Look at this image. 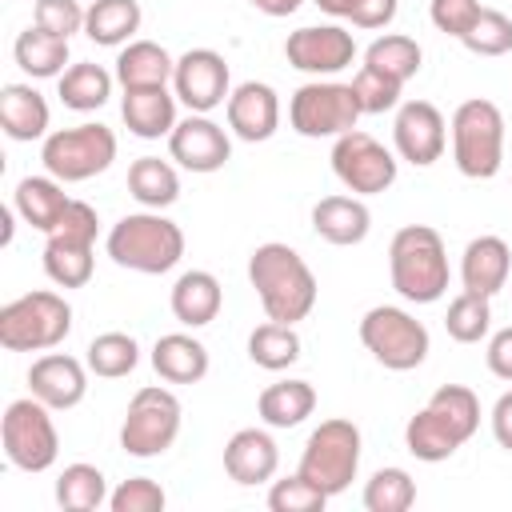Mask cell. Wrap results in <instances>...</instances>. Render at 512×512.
Instances as JSON below:
<instances>
[{
    "label": "cell",
    "instance_id": "1",
    "mask_svg": "<svg viewBox=\"0 0 512 512\" xmlns=\"http://www.w3.org/2000/svg\"><path fill=\"white\" fill-rule=\"evenodd\" d=\"M248 280L260 296V308L268 320L280 324H300L320 296V284L312 276V268L304 264V256L280 240H268L260 248H252L248 256Z\"/></svg>",
    "mask_w": 512,
    "mask_h": 512
},
{
    "label": "cell",
    "instance_id": "2",
    "mask_svg": "<svg viewBox=\"0 0 512 512\" xmlns=\"http://www.w3.org/2000/svg\"><path fill=\"white\" fill-rule=\"evenodd\" d=\"M112 264L140 272V276H164L180 264L184 256V228L176 220H168L164 212H128L112 224L108 240H104Z\"/></svg>",
    "mask_w": 512,
    "mask_h": 512
},
{
    "label": "cell",
    "instance_id": "3",
    "mask_svg": "<svg viewBox=\"0 0 512 512\" xmlns=\"http://www.w3.org/2000/svg\"><path fill=\"white\" fill-rule=\"evenodd\" d=\"M392 288L408 304H436L448 292V248L432 224H404L388 244Z\"/></svg>",
    "mask_w": 512,
    "mask_h": 512
},
{
    "label": "cell",
    "instance_id": "4",
    "mask_svg": "<svg viewBox=\"0 0 512 512\" xmlns=\"http://www.w3.org/2000/svg\"><path fill=\"white\" fill-rule=\"evenodd\" d=\"M72 332V304L60 292L36 288L0 308V344L8 352H48Z\"/></svg>",
    "mask_w": 512,
    "mask_h": 512
},
{
    "label": "cell",
    "instance_id": "5",
    "mask_svg": "<svg viewBox=\"0 0 512 512\" xmlns=\"http://www.w3.org/2000/svg\"><path fill=\"white\" fill-rule=\"evenodd\" d=\"M452 160L460 168V176L468 180H492L504 164V112L484 100L472 96L452 112Z\"/></svg>",
    "mask_w": 512,
    "mask_h": 512
},
{
    "label": "cell",
    "instance_id": "6",
    "mask_svg": "<svg viewBox=\"0 0 512 512\" xmlns=\"http://www.w3.org/2000/svg\"><path fill=\"white\" fill-rule=\"evenodd\" d=\"M360 428L352 420H320L308 440H304V452H300V476H308L324 496H340L348 492V484L356 480L360 472Z\"/></svg>",
    "mask_w": 512,
    "mask_h": 512
},
{
    "label": "cell",
    "instance_id": "7",
    "mask_svg": "<svg viewBox=\"0 0 512 512\" xmlns=\"http://www.w3.org/2000/svg\"><path fill=\"white\" fill-rule=\"evenodd\" d=\"M0 444L12 468L20 472H48L60 456V432L52 420V408L36 400L32 392L12 400L0 416Z\"/></svg>",
    "mask_w": 512,
    "mask_h": 512
},
{
    "label": "cell",
    "instance_id": "8",
    "mask_svg": "<svg viewBox=\"0 0 512 512\" xmlns=\"http://www.w3.org/2000/svg\"><path fill=\"white\" fill-rule=\"evenodd\" d=\"M40 160H44V172L56 176L60 184L92 180L108 172V164L116 160V132L96 120L76 124V128H56L44 136Z\"/></svg>",
    "mask_w": 512,
    "mask_h": 512
},
{
    "label": "cell",
    "instance_id": "9",
    "mask_svg": "<svg viewBox=\"0 0 512 512\" xmlns=\"http://www.w3.org/2000/svg\"><path fill=\"white\" fill-rule=\"evenodd\" d=\"M180 420H184V408H180L176 392L160 388V384H144L128 400V412L120 424V448L136 460L164 456L180 436Z\"/></svg>",
    "mask_w": 512,
    "mask_h": 512
},
{
    "label": "cell",
    "instance_id": "10",
    "mask_svg": "<svg viewBox=\"0 0 512 512\" xmlns=\"http://www.w3.org/2000/svg\"><path fill=\"white\" fill-rule=\"evenodd\" d=\"M360 344L388 372H412L428 360V328L396 304H376L360 316Z\"/></svg>",
    "mask_w": 512,
    "mask_h": 512
},
{
    "label": "cell",
    "instance_id": "11",
    "mask_svg": "<svg viewBox=\"0 0 512 512\" xmlns=\"http://www.w3.org/2000/svg\"><path fill=\"white\" fill-rule=\"evenodd\" d=\"M360 116L364 112L356 104L352 84H340V80H308L288 100V124L308 140H328V136L336 140L352 132Z\"/></svg>",
    "mask_w": 512,
    "mask_h": 512
},
{
    "label": "cell",
    "instance_id": "12",
    "mask_svg": "<svg viewBox=\"0 0 512 512\" xmlns=\"http://www.w3.org/2000/svg\"><path fill=\"white\" fill-rule=\"evenodd\" d=\"M332 172L352 196H380L396 184L400 160L368 132L352 128L332 144Z\"/></svg>",
    "mask_w": 512,
    "mask_h": 512
},
{
    "label": "cell",
    "instance_id": "13",
    "mask_svg": "<svg viewBox=\"0 0 512 512\" xmlns=\"http://www.w3.org/2000/svg\"><path fill=\"white\" fill-rule=\"evenodd\" d=\"M172 92L188 112H216L220 104H228L232 96V72L228 60L216 48H188L184 56H176V72H172Z\"/></svg>",
    "mask_w": 512,
    "mask_h": 512
},
{
    "label": "cell",
    "instance_id": "14",
    "mask_svg": "<svg viewBox=\"0 0 512 512\" xmlns=\"http://www.w3.org/2000/svg\"><path fill=\"white\" fill-rule=\"evenodd\" d=\"M284 56L292 68L308 72V76H336L356 60V40L348 28L340 24H308L288 32L284 40Z\"/></svg>",
    "mask_w": 512,
    "mask_h": 512
},
{
    "label": "cell",
    "instance_id": "15",
    "mask_svg": "<svg viewBox=\"0 0 512 512\" xmlns=\"http://www.w3.org/2000/svg\"><path fill=\"white\" fill-rule=\"evenodd\" d=\"M392 144H396V156L416 164V168L436 164L448 148L444 112L432 100H404L396 108V120H392Z\"/></svg>",
    "mask_w": 512,
    "mask_h": 512
},
{
    "label": "cell",
    "instance_id": "16",
    "mask_svg": "<svg viewBox=\"0 0 512 512\" xmlns=\"http://www.w3.org/2000/svg\"><path fill=\"white\" fill-rule=\"evenodd\" d=\"M168 152L184 172L208 176L232 160V140H228V128H220L212 116L188 112L184 120H176V128L168 136Z\"/></svg>",
    "mask_w": 512,
    "mask_h": 512
},
{
    "label": "cell",
    "instance_id": "17",
    "mask_svg": "<svg viewBox=\"0 0 512 512\" xmlns=\"http://www.w3.org/2000/svg\"><path fill=\"white\" fill-rule=\"evenodd\" d=\"M224 112H228V132L240 136L244 144H264L280 128V96L264 80L236 84L228 104H224Z\"/></svg>",
    "mask_w": 512,
    "mask_h": 512
},
{
    "label": "cell",
    "instance_id": "18",
    "mask_svg": "<svg viewBox=\"0 0 512 512\" xmlns=\"http://www.w3.org/2000/svg\"><path fill=\"white\" fill-rule=\"evenodd\" d=\"M28 392L36 400H44L52 412H68L88 396V364H80L76 356H64V352H48V356L32 360Z\"/></svg>",
    "mask_w": 512,
    "mask_h": 512
},
{
    "label": "cell",
    "instance_id": "19",
    "mask_svg": "<svg viewBox=\"0 0 512 512\" xmlns=\"http://www.w3.org/2000/svg\"><path fill=\"white\" fill-rule=\"evenodd\" d=\"M280 468V448L272 440L268 428H240L228 436L224 444V472L244 484V488H256V484H268Z\"/></svg>",
    "mask_w": 512,
    "mask_h": 512
},
{
    "label": "cell",
    "instance_id": "20",
    "mask_svg": "<svg viewBox=\"0 0 512 512\" xmlns=\"http://www.w3.org/2000/svg\"><path fill=\"white\" fill-rule=\"evenodd\" d=\"M312 232L336 248H352L372 232V212L360 196H320L312 204Z\"/></svg>",
    "mask_w": 512,
    "mask_h": 512
},
{
    "label": "cell",
    "instance_id": "21",
    "mask_svg": "<svg viewBox=\"0 0 512 512\" xmlns=\"http://www.w3.org/2000/svg\"><path fill=\"white\" fill-rule=\"evenodd\" d=\"M508 268H512V252L500 236L484 232V236H472L464 244V256H460V280H464V292H480V296H496L504 284H508Z\"/></svg>",
    "mask_w": 512,
    "mask_h": 512
},
{
    "label": "cell",
    "instance_id": "22",
    "mask_svg": "<svg viewBox=\"0 0 512 512\" xmlns=\"http://www.w3.org/2000/svg\"><path fill=\"white\" fill-rule=\"evenodd\" d=\"M120 116H124L128 132L140 136V140L172 136V128H176V92H168V84L164 88H124Z\"/></svg>",
    "mask_w": 512,
    "mask_h": 512
},
{
    "label": "cell",
    "instance_id": "23",
    "mask_svg": "<svg viewBox=\"0 0 512 512\" xmlns=\"http://www.w3.org/2000/svg\"><path fill=\"white\" fill-rule=\"evenodd\" d=\"M168 304H172V316H176L184 328H204V324H212V320L220 316V308H224V288H220V280H216L212 272L192 268V272H180V276H176Z\"/></svg>",
    "mask_w": 512,
    "mask_h": 512
},
{
    "label": "cell",
    "instance_id": "24",
    "mask_svg": "<svg viewBox=\"0 0 512 512\" xmlns=\"http://www.w3.org/2000/svg\"><path fill=\"white\" fill-rule=\"evenodd\" d=\"M48 100L32 88V84H4L0 88V128L8 140L32 144L48 136Z\"/></svg>",
    "mask_w": 512,
    "mask_h": 512
},
{
    "label": "cell",
    "instance_id": "25",
    "mask_svg": "<svg viewBox=\"0 0 512 512\" xmlns=\"http://www.w3.org/2000/svg\"><path fill=\"white\" fill-rule=\"evenodd\" d=\"M152 368L168 384H200L208 376V348L192 332H168L152 344Z\"/></svg>",
    "mask_w": 512,
    "mask_h": 512
},
{
    "label": "cell",
    "instance_id": "26",
    "mask_svg": "<svg viewBox=\"0 0 512 512\" xmlns=\"http://www.w3.org/2000/svg\"><path fill=\"white\" fill-rule=\"evenodd\" d=\"M72 204V196L64 192V184L56 176H24L12 192V208L24 224H32L36 232H52L56 220L64 216V208Z\"/></svg>",
    "mask_w": 512,
    "mask_h": 512
},
{
    "label": "cell",
    "instance_id": "27",
    "mask_svg": "<svg viewBox=\"0 0 512 512\" xmlns=\"http://www.w3.org/2000/svg\"><path fill=\"white\" fill-rule=\"evenodd\" d=\"M176 60L156 40H128L116 56V80L120 88H164L172 84Z\"/></svg>",
    "mask_w": 512,
    "mask_h": 512
},
{
    "label": "cell",
    "instance_id": "28",
    "mask_svg": "<svg viewBox=\"0 0 512 512\" xmlns=\"http://www.w3.org/2000/svg\"><path fill=\"white\" fill-rule=\"evenodd\" d=\"M460 444H468L432 404H424L408 424H404V448L416 456V460H424V464H440V460H448Z\"/></svg>",
    "mask_w": 512,
    "mask_h": 512
},
{
    "label": "cell",
    "instance_id": "29",
    "mask_svg": "<svg viewBox=\"0 0 512 512\" xmlns=\"http://www.w3.org/2000/svg\"><path fill=\"white\" fill-rule=\"evenodd\" d=\"M140 0H92L84 12V36L100 48H120L140 32Z\"/></svg>",
    "mask_w": 512,
    "mask_h": 512
},
{
    "label": "cell",
    "instance_id": "30",
    "mask_svg": "<svg viewBox=\"0 0 512 512\" xmlns=\"http://www.w3.org/2000/svg\"><path fill=\"white\" fill-rule=\"evenodd\" d=\"M256 412L268 428H296L316 412V388L308 380H276L260 392Z\"/></svg>",
    "mask_w": 512,
    "mask_h": 512
},
{
    "label": "cell",
    "instance_id": "31",
    "mask_svg": "<svg viewBox=\"0 0 512 512\" xmlns=\"http://www.w3.org/2000/svg\"><path fill=\"white\" fill-rule=\"evenodd\" d=\"M12 56H16L20 72H28L32 80H52V76H64V64H68V40L44 32L40 24H32V28H24V32L16 36Z\"/></svg>",
    "mask_w": 512,
    "mask_h": 512
},
{
    "label": "cell",
    "instance_id": "32",
    "mask_svg": "<svg viewBox=\"0 0 512 512\" xmlns=\"http://www.w3.org/2000/svg\"><path fill=\"white\" fill-rule=\"evenodd\" d=\"M128 192L140 208H152V212H164L168 204L180 200V176L168 160L160 156H140L132 160L128 168Z\"/></svg>",
    "mask_w": 512,
    "mask_h": 512
},
{
    "label": "cell",
    "instance_id": "33",
    "mask_svg": "<svg viewBox=\"0 0 512 512\" xmlns=\"http://www.w3.org/2000/svg\"><path fill=\"white\" fill-rule=\"evenodd\" d=\"M112 80H116V72L84 60V64H68L64 76H56V92H60L64 108H72V112H96V108L108 104Z\"/></svg>",
    "mask_w": 512,
    "mask_h": 512
},
{
    "label": "cell",
    "instance_id": "34",
    "mask_svg": "<svg viewBox=\"0 0 512 512\" xmlns=\"http://www.w3.org/2000/svg\"><path fill=\"white\" fill-rule=\"evenodd\" d=\"M92 248H96V244L48 236V240H44V272H48V280L60 284V288H84V284L92 280V268H96Z\"/></svg>",
    "mask_w": 512,
    "mask_h": 512
},
{
    "label": "cell",
    "instance_id": "35",
    "mask_svg": "<svg viewBox=\"0 0 512 512\" xmlns=\"http://www.w3.org/2000/svg\"><path fill=\"white\" fill-rule=\"evenodd\" d=\"M108 480L96 464H68L60 476H56V504L64 512H96L100 504H108Z\"/></svg>",
    "mask_w": 512,
    "mask_h": 512
},
{
    "label": "cell",
    "instance_id": "36",
    "mask_svg": "<svg viewBox=\"0 0 512 512\" xmlns=\"http://www.w3.org/2000/svg\"><path fill=\"white\" fill-rule=\"evenodd\" d=\"M248 360L264 372H284L300 360V336H296V324H280V320H268L260 328H252L248 336Z\"/></svg>",
    "mask_w": 512,
    "mask_h": 512
},
{
    "label": "cell",
    "instance_id": "37",
    "mask_svg": "<svg viewBox=\"0 0 512 512\" xmlns=\"http://www.w3.org/2000/svg\"><path fill=\"white\" fill-rule=\"evenodd\" d=\"M420 60H424L420 44H416L412 36H404V32H384V36H376V40L364 48V64L380 68L384 76H392V80H400V84H408V80L420 72Z\"/></svg>",
    "mask_w": 512,
    "mask_h": 512
},
{
    "label": "cell",
    "instance_id": "38",
    "mask_svg": "<svg viewBox=\"0 0 512 512\" xmlns=\"http://www.w3.org/2000/svg\"><path fill=\"white\" fill-rule=\"evenodd\" d=\"M84 364H88V372L100 376V380H120V376H128V372L140 364V344H136V336H128V332H100V336L88 344Z\"/></svg>",
    "mask_w": 512,
    "mask_h": 512
},
{
    "label": "cell",
    "instance_id": "39",
    "mask_svg": "<svg viewBox=\"0 0 512 512\" xmlns=\"http://www.w3.org/2000/svg\"><path fill=\"white\" fill-rule=\"evenodd\" d=\"M444 332L456 344H480L492 332V296H480V292L452 296V304L444 312Z\"/></svg>",
    "mask_w": 512,
    "mask_h": 512
},
{
    "label": "cell",
    "instance_id": "40",
    "mask_svg": "<svg viewBox=\"0 0 512 512\" xmlns=\"http://www.w3.org/2000/svg\"><path fill=\"white\" fill-rule=\"evenodd\" d=\"M416 504V480L404 468H376L364 484V508L368 512H408Z\"/></svg>",
    "mask_w": 512,
    "mask_h": 512
},
{
    "label": "cell",
    "instance_id": "41",
    "mask_svg": "<svg viewBox=\"0 0 512 512\" xmlns=\"http://www.w3.org/2000/svg\"><path fill=\"white\" fill-rule=\"evenodd\" d=\"M460 44L472 56H508L512 52V16H504L500 8H480L476 24L460 36Z\"/></svg>",
    "mask_w": 512,
    "mask_h": 512
},
{
    "label": "cell",
    "instance_id": "42",
    "mask_svg": "<svg viewBox=\"0 0 512 512\" xmlns=\"http://www.w3.org/2000/svg\"><path fill=\"white\" fill-rule=\"evenodd\" d=\"M428 404H432L464 440L476 436V428H480V400H476L472 388H464V384H440V388L428 396Z\"/></svg>",
    "mask_w": 512,
    "mask_h": 512
},
{
    "label": "cell",
    "instance_id": "43",
    "mask_svg": "<svg viewBox=\"0 0 512 512\" xmlns=\"http://www.w3.org/2000/svg\"><path fill=\"white\" fill-rule=\"evenodd\" d=\"M400 88H404L400 80L384 76L372 64H360V72L352 76V92H356V104H360L364 116H380V112L400 108Z\"/></svg>",
    "mask_w": 512,
    "mask_h": 512
},
{
    "label": "cell",
    "instance_id": "44",
    "mask_svg": "<svg viewBox=\"0 0 512 512\" xmlns=\"http://www.w3.org/2000/svg\"><path fill=\"white\" fill-rule=\"evenodd\" d=\"M332 496H324L308 476H300V472H292V476H284V480H272V488H268V508L272 512H320L324 504H328Z\"/></svg>",
    "mask_w": 512,
    "mask_h": 512
},
{
    "label": "cell",
    "instance_id": "45",
    "mask_svg": "<svg viewBox=\"0 0 512 512\" xmlns=\"http://www.w3.org/2000/svg\"><path fill=\"white\" fill-rule=\"evenodd\" d=\"M168 496L152 476H128L120 488H112L108 508L112 512H164Z\"/></svg>",
    "mask_w": 512,
    "mask_h": 512
},
{
    "label": "cell",
    "instance_id": "46",
    "mask_svg": "<svg viewBox=\"0 0 512 512\" xmlns=\"http://www.w3.org/2000/svg\"><path fill=\"white\" fill-rule=\"evenodd\" d=\"M84 12L88 8H80V0H36L32 24H40L44 32L68 40L72 32H84Z\"/></svg>",
    "mask_w": 512,
    "mask_h": 512
},
{
    "label": "cell",
    "instance_id": "47",
    "mask_svg": "<svg viewBox=\"0 0 512 512\" xmlns=\"http://www.w3.org/2000/svg\"><path fill=\"white\" fill-rule=\"evenodd\" d=\"M428 16H432V24L444 36H456L460 40L476 24V16H480V0H432L428 4Z\"/></svg>",
    "mask_w": 512,
    "mask_h": 512
},
{
    "label": "cell",
    "instance_id": "48",
    "mask_svg": "<svg viewBox=\"0 0 512 512\" xmlns=\"http://www.w3.org/2000/svg\"><path fill=\"white\" fill-rule=\"evenodd\" d=\"M400 12V0H352L348 20L356 28H388Z\"/></svg>",
    "mask_w": 512,
    "mask_h": 512
},
{
    "label": "cell",
    "instance_id": "49",
    "mask_svg": "<svg viewBox=\"0 0 512 512\" xmlns=\"http://www.w3.org/2000/svg\"><path fill=\"white\" fill-rule=\"evenodd\" d=\"M484 360H488V372H492L496 380H508V384H512V324L488 336Z\"/></svg>",
    "mask_w": 512,
    "mask_h": 512
},
{
    "label": "cell",
    "instance_id": "50",
    "mask_svg": "<svg viewBox=\"0 0 512 512\" xmlns=\"http://www.w3.org/2000/svg\"><path fill=\"white\" fill-rule=\"evenodd\" d=\"M492 436L504 452H512V388L492 404Z\"/></svg>",
    "mask_w": 512,
    "mask_h": 512
},
{
    "label": "cell",
    "instance_id": "51",
    "mask_svg": "<svg viewBox=\"0 0 512 512\" xmlns=\"http://www.w3.org/2000/svg\"><path fill=\"white\" fill-rule=\"evenodd\" d=\"M248 4H252L256 12H264V16H276V20H280V16H292L304 0H248Z\"/></svg>",
    "mask_w": 512,
    "mask_h": 512
},
{
    "label": "cell",
    "instance_id": "52",
    "mask_svg": "<svg viewBox=\"0 0 512 512\" xmlns=\"http://www.w3.org/2000/svg\"><path fill=\"white\" fill-rule=\"evenodd\" d=\"M316 8H320V12H328V16H336V20H344V16H348V8H352V0H316Z\"/></svg>",
    "mask_w": 512,
    "mask_h": 512
}]
</instances>
